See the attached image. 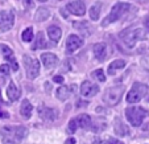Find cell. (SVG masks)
I'll use <instances>...</instances> for the list:
<instances>
[{
	"label": "cell",
	"mask_w": 149,
	"mask_h": 144,
	"mask_svg": "<svg viewBox=\"0 0 149 144\" xmlns=\"http://www.w3.org/2000/svg\"><path fill=\"white\" fill-rule=\"evenodd\" d=\"M1 135H3V143L4 144H19L20 140H23L28 135V130L23 126H4L1 128Z\"/></svg>",
	"instance_id": "cell-1"
},
{
	"label": "cell",
	"mask_w": 149,
	"mask_h": 144,
	"mask_svg": "<svg viewBox=\"0 0 149 144\" xmlns=\"http://www.w3.org/2000/svg\"><path fill=\"white\" fill-rule=\"evenodd\" d=\"M130 9H131V6L128 3H116L115 6L112 7V9H111L110 15L104 19L102 25L106 27V25H108V24L113 23V21H119L124 15H127V12L130 11Z\"/></svg>",
	"instance_id": "cell-2"
},
{
	"label": "cell",
	"mask_w": 149,
	"mask_h": 144,
	"mask_svg": "<svg viewBox=\"0 0 149 144\" xmlns=\"http://www.w3.org/2000/svg\"><path fill=\"white\" fill-rule=\"evenodd\" d=\"M146 114H148L146 110H144L143 107H136V106H131L125 110L127 119L130 120V123L133 127H140Z\"/></svg>",
	"instance_id": "cell-3"
},
{
	"label": "cell",
	"mask_w": 149,
	"mask_h": 144,
	"mask_svg": "<svg viewBox=\"0 0 149 144\" xmlns=\"http://www.w3.org/2000/svg\"><path fill=\"white\" fill-rule=\"evenodd\" d=\"M123 93H124V86H121V85L112 86V87L107 89V90L104 91L103 101L106 102V105H108V106H115L120 102Z\"/></svg>",
	"instance_id": "cell-4"
},
{
	"label": "cell",
	"mask_w": 149,
	"mask_h": 144,
	"mask_svg": "<svg viewBox=\"0 0 149 144\" xmlns=\"http://www.w3.org/2000/svg\"><path fill=\"white\" fill-rule=\"evenodd\" d=\"M146 93H148V86L136 82V83H133L132 89L127 93V102L128 103H137L146 95Z\"/></svg>",
	"instance_id": "cell-5"
},
{
	"label": "cell",
	"mask_w": 149,
	"mask_h": 144,
	"mask_svg": "<svg viewBox=\"0 0 149 144\" xmlns=\"http://www.w3.org/2000/svg\"><path fill=\"white\" fill-rule=\"evenodd\" d=\"M145 33L146 32H144L143 29L137 28V29L128 31V32L125 31L124 33H121V37H123V41H124V44H125L127 48H133L137 41L145 38V36H146Z\"/></svg>",
	"instance_id": "cell-6"
},
{
	"label": "cell",
	"mask_w": 149,
	"mask_h": 144,
	"mask_svg": "<svg viewBox=\"0 0 149 144\" xmlns=\"http://www.w3.org/2000/svg\"><path fill=\"white\" fill-rule=\"evenodd\" d=\"M24 66H25L26 75H28L29 79H34L36 77H38L40 68H41L38 59L33 58V57H29V56H24Z\"/></svg>",
	"instance_id": "cell-7"
},
{
	"label": "cell",
	"mask_w": 149,
	"mask_h": 144,
	"mask_svg": "<svg viewBox=\"0 0 149 144\" xmlns=\"http://www.w3.org/2000/svg\"><path fill=\"white\" fill-rule=\"evenodd\" d=\"M15 24V13L12 11H0V31L8 32Z\"/></svg>",
	"instance_id": "cell-8"
},
{
	"label": "cell",
	"mask_w": 149,
	"mask_h": 144,
	"mask_svg": "<svg viewBox=\"0 0 149 144\" xmlns=\"http://www.w3.org/2000/svg\"><path fill=\"white\" fill-rule=\"evenodd\" d=\"M99 93V86L90 81H84L81 85V94L84 98H91Z\"/></svg>",
	"instance_id": "cell-9"
},
{
	"label": "cell",
	"mask_w": 149,
	"mask_h": 144,
	"mask_svg": "<svg viewBox=\"0 0 149 144\" xmlns=\"http://www.w3.org/2000/svg\"><path fill=\"white\" fill-rule=\"evenodd\" d=\"M66 9L75 16H83L84 12H86V6L82 0H74L66 6Z\"/></svg>",
	"instance_id": "cell-10"
},
{
	"label": "cell",
	"mask_w": 149,
	"mask_h": 144,
	"mask_svg": "<svg viewBox=\"0 0 149 144\" xmlns=\"http://www.w3.org/2000/svg\"><path fill=\"white\" fill-rule=\"evenodd\" d=\"M38 115L41 119L48 122H54L58 116V111L56 108H49L46 106H40L38 107Z\"/></svg>",
	"instance_id": "cell-11"
},
{
	"label": "cell",
	"mask_w": 149,
	"mask_h": 144,
	"mask_svg": "<svg viewBox=\"0 0 149 144\" xmlns=\"http://www.w3.org/2000/svg\"><path fill=\"white\" fill-rule=\"evenodd\" d=\"M82 44H83V41H82L81 37L77 36V34H70V36L68 37V40H66V48H68V52L69 53L75 52L77 49L81 48Z\"/></svg>",
	"instance_id": "cell-12"
},
{
	"label": "cell",
	"mask_w": 149,
	"mask_h": 144,
	"mask_svg": "<svg viewBox=\"0 0 149 144\" xmlns=\"http://www.w3.org/2000/svg\"><path fill=\"white\" fill-rule=\"evenodd\" d=\"M41 61H42V65L45 66L46 69H50V68H54L58 64V57L53 53H42Z\"/></svg>",
	"instance_id": "cell-13"
},
{
	"label": "cell",
	"mask_w": 149,
	"mask_h": 144,
	"mask_svg": "<svg viewBox=\"0 0 149 144\" xmlns=\"http://www.w3.org/2000/svg\"><path fill=\"white\" fill-rule=\"evenodd\" d=\"M7 96L11 102H15L20 98V90L15 82H9L8 87H7Z\"/></svg>",
	"instance_id": "cell-14"
},
{
	"label": "cell",
	"mask_w": 149,
	"mask_h": 144,
	"mask_svg": "<svg viewBox=\"0 0 149 144\" xmlns=\"http://www.w3.org/2000/svg\"><path fill=\"white\" fill-rule=\"evenodd\" d=\"M32 111H33V106L28 99H24L21 102V107H20V113L24 119H29L32 116Z\"/></svg>",
	"instance_id": "cell-15"
},
{
	"label": "cell",
	"mask_w": 149,
	"mask_h": 144,
	"mask_svg": "<svg viewBox=\"0 0 149 144\" xmlns=\"http://www.w3.org/2000/svg\"><path fill=\"white\" fill-rule=\"evenodd\" d=\"M106 53H107V46L104 43H98L94 45V56L98 59L103 61L106 58Z\"/></svg>",
	"instance_id": "cell-16"
},
{
	"label": "cell",
	"mask_w": 149,
	"mask_h": 144,
	"mask_svg": "<svg viewBox=\"0 0 149 144\" xmlns=\"http://www.w3.org/2000/svg\"><path fill=\"white\" fill-rule=\"evenodd\" d=\"M48 36L50 37L52 41H54V43H58L59 38H61V36H62L61 28H59V27H57V25H50L48 28Z\"/></svg>",
	"instance_id": "cell-17"
},
{
	"label": "cell",
	"mask_w": 149,
	"mask_h": 144,
	"mask_svg": "<svg viewBox=\"0 0 149 144\" xmlns=\"http://www.w3.org/2000/svg\"><path fill=\"white\" fill-rule=\"evenodd\" d=\"M113 130H115V134L118 136H124V135H128V134H130L128 127H125V124H124L120 119H116L115 120V128H113Z\"/></svg>",
	"instance_id": "cell-18"
},
{
	"label": "cell",
	"mask_w": 149,
	"mask_h": 144,
	"mask_svg": "<svg viewBox=\"0 0 149 144\" xmlns=\"http://www.w3.org/2000/svg\"><path fill=\"white\" fill-rule=\"evenodd\" d=\"M124 66H125V61H124V59H115L112 64H110L107 73L110 74V75H113L116 70H119V69H123Z\"/></svg>",
	"instance_id": "cell-19"
},
{
	"label": "cell",
	"mask_w": 149,
	"mask_h": 144,
	"mask_svg": "<svg viewBox=\"0 0 149 144\" xmlns=\"http://www.w3.org/2000/svg\"><path fill=\"white\" fill-rule=\"evenodd\" d=\"M49 16H50V11L48 8H38L36 12V16H34V20L41 23V21H45Z\"/></svg>",
	"instance_id": "cell-20"
},
{
	"label": "cell",
	"mask_w": 149,
	"mask_h": 144,
	"mask_svg": "<svg viewBox=\"0 0 149 144\" xmlns=\"http://www.w3.org/2000/svg\"><path fill=\"white\" fill-rule=\"evenodd\" d=\"M69 96H70V89L65 85L59 86L58 90H57V98H58L59 101H66Z\"/></svg>",
	"instance_id": "cell-21"
},
{
	"label": "cell",
	"mask_w": 149,
	"mask_h": 144,
	"mask_svg": "<svg viewBox=\"0 0 149 144\" xmlns=\"http://www.w3.org/2000/svg\"><path fill=\"white\" fill-rule=\"evenodd\" d=\"M77 120H78L79 127H82V128H88L91 126V118H90V115H87V114L79 115L78 118H77Z\"/></svg>",
	"instance_id": "cell-22"
},
{
	"label": "cell",
	"mask_w": 149,
	"mask_h": 144,
	"mask_svg": "<svg viewBox=\"0 0 149 144\" xmlns=\"http://www.w3.org/2000/svg\"><path fill=\"white\" fill-rule=\"evenodd\" d=\"M100 8H102V3H96L94 4L93 7L90 8V17L91 20H98L99 19V15H100Z\"/></svg>",
	"instance_id": "cell-23"
},
{
	"label": "cell",
	"mask_w": 149,
	"mask_h": 144,
	"mask_svg": "<svg viewBox=\"0 0 149 144\" xmlns=\"http://www.w3.org/2000/svg\"><path fill=\"white\" fill-rule=\"evenodd\" d=\"M46 44H45V36L42 32H38L37 33V38H36V45H34V49H41V48H45Z\"/></svg>",
	"instance_id": "cell-24"
},
{
	"label": "cell",
	"mask_w": 149,
	"mask_h": 144,
	"mask_svg": "<svg viewBox=\"0 0 149 144\" xmlns=\"http://www.w3.org/2000/svg\"><path fill=\"white\" fill-rule=\"evenodd\" d=\"M21 38H23V41H25V43L32 41V38H33V28H32V27L26 28L25 31L23 32V34H21Z\"/></svg>",
	"instance_id": "cell-25"
},
{
	"label": "cell",
	"mask_w": 149,
	"mask_h": 144,
	"mask_svg": "<svg viewBox=\"0 0 149 144\" xmlns=\"http://www.w3.org/2000/svg\"><path fill=\"white\" fill-rule=\"evenodd\" d=\"M91 74H93V77H94V78H96L98 81H100V82L106 81V74H104V71L102 70V69H98V70L93 71Z\"/></svg>",
	"instance_id": "cell-26"
},
{
	"label": "cell",
	"mask_w": 149,
	"mask_h": 144,
	"mask_svg": "<svg viewBox=\"0 0 149 144\" xmlns=\"http://www.w3.org/2000/svg\"><path fill=\"white\" fill-rule=\"evenodd\" d=\"M78 120H77V118L75 119H71L70 122H69V126H68V131L70 134H74L77 131V128H78Z\"/></svg>",
	"instance_id": "cell-27"
},
{
	"label": "cell",
	"mask_w": 149,
	"mask_h": 144,
	"mask_svg": "<svg viewBox=\"0 0 149 144\" xmlns=\"http://www.w3.org/2000/svg\"><path fill=\"white\" fill-rule=\"evenodd\" d=\"M6 59L9 62V65L12 66V70H19V64H17V61L15 59V56L12 54V56H8V57H6Z\"/></svg>",
	"instance_id": "cell-28"
},
{
	"label": "cell",
	"mask_w": 149,
	"mask_h": 144,
	"mask_svg": "<svg viewBox=\"0 0 149 144\" xmlns=\"http://www.w3.org/2000/svg\"><path fill=\"white\" fill-rule=\"evenodd\" d=\"M1 52H3V56L4 57H8V56H12V54H13L12 49L8 48L7 45H1Z\"/></svg>",
	"instance_id": "cell-29"
},
{
	"label": "cell",
	"mask_w": 149,
	"mask_h": 144,
	"mask_svg": "<svg viewBox=\"0 0 149 144\" xmlns=\"http://www.w3.org/2000/svg\"><path fill=\"white\" fill-rule=\"evenodd\" d=\"M0 73L4 74V75L9 74V65H8V64H3V65L0 66Z\"/></svg>",
	"instance_id": "cell-30"
},
{
	"label": "cell",
	"mask_w": 149,
	"mask_h": 144,
	"mask_svg": "<svg viewBox=\"0 0 149 144\" xmlns=\"http://www.w3.org/2000/svg\"><path fill=\"white\" fill-rule=\"evenodd\" d=\"M106 144H124V143L118 140V139H108V140L106 141Z\"/></svg>",
	"instance_id": "cell-31"
},
{
	"label": "cell",
	"mask_w": 149,
	"mask_h": 144,
	"mask_svg": "<svg viewBox=\"0 0 149 144\" xmlns=\"http://www.w3.org/2000/svg\"><path fill=\"white\" fill-rule=\"evenodd\" d=\"M144 27H145V31L149 33V16L145 17V20H144Z\"/></svg>",
	"instance_id": "cell-32"
},
{
	"label": "cell",
	"mask_w": 149,
	"mask_h": 144,
	"mask_svg": "<svg viewBox=\"0 0 149 144\" xmlns=\"http://www.w3.org/2000/svg\"><path fill=\"white\" fill-rule=\"evenodd\" d=\"M53 81L57 82V83H63V77L57 75V77H54V78H53Z\"/></svg>",
	"instance_id": "cell-33"
},
{
	"label": "cell",
	"mask_w": 149,
	"mask_h": 144,
	"mask_svg": "<svg viewBox=\"0 0 149 144\" xmlns=\"http://www.w3.org/2000/svg\"><path fill=\"white\" fill-rule=\"evenodd\" d=\"M0 118L7 119V118H9V114L7 113V111H0Z\"/></svg>",
	"instance_id": "cell-34"
},
{
	"label": "cell",
	"mask_w": 149,
	"mask_h": 144,
	"mask_svg": "<svg viewBox=\"0 0 149 144\" xmlns=\"http://www.w3.org/2000/svg\"><path fill=\"white\" fill-rule=\"evenodd\" d=\"M24 3H25V6L28 8H33V1L32 0H24Z\"/></svg>",
	"instance_id": "cell-35"
},
{
	"label": "cell",
	"mask_w": 149,
	"mask_h": 144,
	"mask_svg": "<svg viewBox=\"0 0 149 144\" xmlns=\"http://www.w3.org/2000/svg\"><path fill=\"white\" fill-rule=\"evenodd\" d=\"M65 144H75V139H74V138H69L68 140L65 141Z\"/></svg>",
	"instance_id": "cell-36"
},
{
	"label": "cell",
	"mask_w": 149,
	"mask_h": 144,
	"mask_svg": "<svg viewBox=\"0 0 149 144\" xmlns=\"http://www.w3.org/2000/svg\"><path fill=\"white\" fill-rule=\"evenodd\" d=\"M143 130H144V131H149V123H146V124L144 126V127H143Z\"/></svg>",
	"instance_id": "cell-37"
},
{
	"label": "cell",
	"mask_w": 149,
	"mask_h": 144,
	"mask_svg": "<svg viewBox=\"0 0 149 144\" xmlns=\"http://www.w3.org/2000/svg\"><path fill=\"white\" fill-rule=\"evenodd\" d=\"M38 1H41V3H45V1H48V0H38Z\"/></svg>",
	"instance_id": "cell-38"
}]
</instances>
